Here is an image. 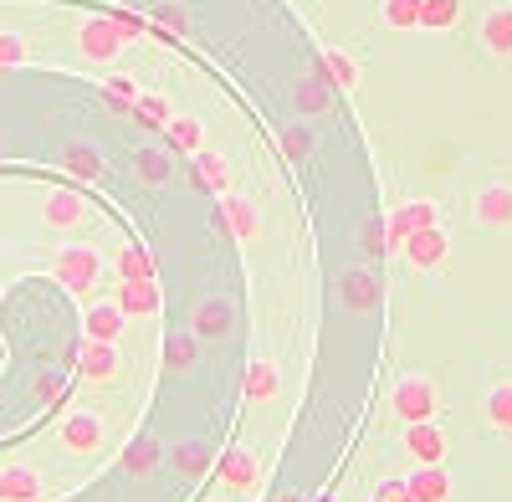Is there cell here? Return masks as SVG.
<instances>
[{
    "label": "cell",
    "mask_w": 512,
    "mask_h": 502,
    "mask_svg": "<svg viewBox=\"0 0 512 502\" xmlns=\"http://www.w3.org/2000/svg\"><path fill=\"white\" fill-rule=\"evenodd\" d=\"M221 482H226L231 492H251L256 482H262V462H256L251 446H231V451L221 456Z\"/></svg>",
    "instance_id": "5bb4252c"
},
{
    "label": "cell",
    "mask_w": 512,
    "mask_h": 502,
    "mask_svg": "<svg viewBox=\"0 0 512 502\" xmlns=\"http://www.w3.org/2000/svg\"><path fill=\"white\" fill-rule=\"evenodd\" d=\"M113 303L123 308V318H154V313H159V287H154V277L118 282V298H113Z\"/></svg>",
    "instance_id": "9a60e30c"
},
{
    "label": "cell",
    "mask_w": 512,
    "mask_h": 502,
    "mask_svg": "<svg viewBox=\"0 0 512 502\" xmlns=\"http://www.w3.org/2000/svg\"><path fill=\"white\" fill-rule=\"evenodd\" d=\"M26 57H31L26 36L21 31H0V67H21Z\"/></svg>",
    "instance_id": "836d02e7"
},
{
    "label": "cell",
    "mask_w": 512,
    "mask_h": 502,
    "mask_svg": "<svg viewBox=\"0 0 512 502\" xmlns=\"http://www.w3.org/2000/svg\"><path fill=\"white\" fill-rule=\"evenodd\" d=\"M164 134H169V144H180L190 154L205 149V129H200V118H190V113H175V118L164 123Z\"/></svg>",
    "instance_id": "cb8c5ba5"
},
{
    "label": "cell",
    "mask_w": 512,
    "mask_h": 502,
    "mask_svg": "<svg viewBox=\"0 0 512 502\" xmlns=\"http://www.w3.org/2000/svg\"><path fill=\"white\" fill-rule=\"evenodd\" d=\"M154 26L164 31V26H175V31H185L190 26V16L180 11V6H154Z\"/></svg>",
    "instance_id": "74e56055"
},
{
    "label": "cell",
    "mask_w": 512,
    "mask_h": 502,
    "mask_svg": "<svg viewBox=\"0 0 512 502\" xmlns=\"http://www.w3.org/2000/svg\"><path fill=\"white\" fill-rule=\"evenodd\" d=\"M52 272H57V282L67 292H93L98 287V272H103V251H93V246H62Z\"/></svg>",
    "instance_id": "7a4b0ae2"
},
{
    "label": "cell",
    "mask_w": 512,
    "mask_h": 502,
    "mask_svg": "<svg viewBox=\"0 0 512 502\" xmlns=\"http://www.w3.org/2000/svg\"><path fill=\"white\" fill-rule=\"evenodd\" d=\"M461 0H420V31H456Z\"/></svg>",
    "instance_id": "44dd1931"
},
{
    "label": "cell",
    "mask_w": 512,
    "mask_h": 502,
    "mask_svg": "<svg viewBox=\"0 0 512 502\" xmlns=\"http://www.w3.org/2000/svg\"><path fill=\"white\" fill-rule=\"evenodd\" d=\"M0 502H6V472H0Z\"/></svg>",
    "instance_id": "60d3db41"
},
{
    "label": "cell",
    "mask_w": 512,
    "mask_h": 502,
    "mask_svg": "<svg viewBox=\"0 0 512 502\" xmlns=\"http://www.w3.org/2000/svg\"><path fill=\"white\" fill-rule=\"evenodd\" d=\"M103 103L108 108H134L139 103V82L128 77V72H108L103 77Z\"/></svg>",
    "instance_id": "83f0119b"
},
{
    "label": "cell",
    "mask_w": 512,
    "mask_h": 502,
    "mask_svg": "<svg viewBox=\"0 0 512 502\" xmlns=\"http://www.w3.org/2000/svg\"><path fill=\"white\" fill-rule=\"evenodd\" d=\"M205 456H210L205 441H180V446H175V467H180L185 477H205Z\"/></svg>",
    "instance_id": "1f68e13d"
},
{
    "label": "cell",
    "mask_w": 512,
    "mask_h": 502,
    "mask_svg": "<svg viewBox=\"0 0 512 502\" xmlns=\"http://www.w3.org/2000/svg\"><path fill=\"white\" fill-rule=\"evenodd\" d=\"M400 251L410 257V267H420V272H436V267L451 257V236H446L441 226H425V231H415Z\"/></svg>",
    "instance_id": "4fadbf2b"
},
{
    "label": "cell",
    "mask_w": 512,
    "mask_h": 502,
    "mask_svg": "<svg viewBox=\"0 0 512 502\" xmlns=\"http://www.w3.org/2000/svg\"><path fill=\"white\" fill-rule=\"evenodd\" d=\"M139 277H154V262L144 246H123L118 251V282H139Z\"/></svg>",
    "instance_id": "f546056e"
},
{
    "label": "cell",
    "mask_w": 512,
    "mask_h": 502,
    "mask_svg": "<svg viewBox=\"0 0 512 502\" xmlns=\"http://www.w3.org/2000/svg\"><path fill=\"white\" fill-rule=\"evenodd\" d=\"M477 36H482V47H487L492 62H512V0H497V6H487Z\"/></svg>",
    "instance_id": "ba28073f"
},
{
    "label": "cell",
    "mask_w": 512,
    "mask_h": 502,
    "mask_svg": "<svg viewBox=\"0 0 512 502\" xmlns=\"http://www.w3.org/2000/svg\"><path fill=\"white\" fill-rule=\"evenodd\" d=\"M123 308L118 303H93L88 313H82V333H88V339H98V344H118L123 339Z\"/></svg>",
    "instance_id": "2e32d148"
},
{
    "label": "cell",
    "mask_w": 512,
    "mask_h": 502,
    "mask_svg": "<svg viewBox=\"0 0 512 502\" xmlns=\"http://www.w3.org/2000/svg\"><path fill=\"white\" fill-rule=\"evenodd\" d=\"M282 395V369H277V359H251L246 364V374H241V400L246 405H272Z\"/></svg>",
    "instance_id": "30bf717a"
},
{
    "label": "cell",
    "mask_w": 512,
    "mask_h": 502,
    "mask_svg": "<svg viewBox=\"0 0 512 502\" xmlns=\"http://www.w3.org/2000/svg\"><path fill=\"white\" fill-rule=\"evenodd\" d=\"M77 52L88 62H113L123 52V31L113 26V16H93L77 26Z\"/></svg>",
    "instance_id": "5b68a950"
},
{
    "label": "cell",
    "mask_w": 512,
    "mask_h": 502,
    "mask_svg": "<svg viewBox=\"0 0 512 502\" xmlns=\"http://www.w3.org/2000/svg\"><path fill=\"white\" fill-rule=\"evenodd\" d=\"M118 369H123L118 344L82 339V349H77V374H82V380H88V385H113V380H118Z\"/></svg>",
    "instance_id": "52a82bcc"
},
{
    "label": "cell",
    "mask_w": 512,
    "mask_h": 502,
    "mask_svg": "<svg viewBox=\"0 0 512 502\" xmlns=\"http://www.w3.org/2000/svg\"><path fill=\"white\" fill-rule=\"evenodd\" d=\"M379 26L415 31L420 26V0H379Z\"/></svg>",
    "instance_id": "603a6c76"
},
{
    "label": "cell",
    "mask_w": 512,
    "mask_h": 502,
    "mask_svg": "<svg viewBox=\"0 0 512 502\" xmlns=\"http://www.w3.org/2000/svg\"><path fill=\"white\" fill-rule=\"evenodd\" d=\"M103 415L98 410H72V415H62V431H57V441H62V451H72V456H93L98 446H103Z\"/></svg>",
    "instance_id": "277c9868"
},
{
    "label": "cell",
    "mask_w": 512,
    "mask_h": 502,
    "mask_svg": "<svg viewBox=\"0 0 512 502\" xmlns=\"http://www.w3.org/2000/svg\"><path fill=\"white\" fill-rule=\"evenodd\" d=\"M41 477L31 467H6V502H41Z\"/></svg>",
    "instance_id": "d4e9b609"
},
{
    "label": "cell",
    "mask_w": 512,
    "mask_h": 502,
    "mask_svg": "<svg viewBox=\"0 0 512 502\" xmlns=\"http://www.w3.org/2000/svg\"><path fill=\"white\" fill-rule=\"evenodd\" d=\"M323 103H328V82H318V77H313V82H303V88H297V108L318 113Z\"/></svg>",
    "instance_id": "d590c367"
},
{
    "label": "cell",
    "mask_w": 512,
    "mask_h": 502,
    "mask_svg": "<svg viewBox=\"0 0 512 502\" xmlns=\"http://www.w3.org/2000/svg\"><path fill=\"white\" fill-rule=\"evenodd\" d=\"M41 221L57 226V231H77L82 221H88V200H82V190H47V200H41Z\"/></svg>",
    "instance_id": "9c48e42d"
},
{
    "label": "cell",
    "mask_w": 512,
    "mask_h": 502,
    "mask_svg": "<svg viewBox=\"0 0 512 502\" xmlns=\"http://www.w3.org/2000/svg\"><path fill=\"white\" fill-rule=\"evenodd\" d=\"M405 487H410L415 502H446L451 497V472L446 467H415L405 477Z\"/></svg>",
    "instance_id": "ac0fdd59"
},
{
    "label": "cell",
    "mask_w": 512,
    "mask_h": 502,
    "mask_svg": "<svg viewBox=\"0 0 512 502\" xmlns=\"http://www.w3.org/2000/svg\"><path fill=\"white\" fill-rule=\"evenodd\" d=\"M425 226H441L436 200H405V205H395V211H390V221H384V241H390V251H400Z\"/></svg>",
    "instance_id": "3957f363"
},
{
    "label": "cell",
    "mask_w": 512,
    "mask_h": 502,
    "mask_svg": "<svg viewBox=\"0 0 512 502\" xmlns=\"http://www.w3.org/2000/svg\"><path fill=\"white\" fill-rule=\"evenodd\" d=\"M446 431L436 421H415L405 426V456H415V467H441L446 462Z\"/></svg>",
    "instance_id": "8fae6325"
},
{
    "label": "cell",
    "mask_w": 512,
    "mask_h": 502,
    "mask_svg": "<svg viewBox=\"0 0 512 502\" xmlns=\"http://www.w3.org/2000/svg\"><path fill=\"white\" fill-rule=\"evenodd\" d=\"M190 333H195V339H231V333H236V308H231L226 298H205V303H195V313H190Z\"/></svg>",
    "instance_id": "7c38bea8"
},
{
    "label": "cell",
    "mask_w": 512,
    "mask_h": 502,
    "mask_svg": "<svg viewBox=\"0 0 512 502\" xmlns=\"http://www.w3.org/2000/svg\"><path fill=\"white\" fill-rule=\"evenodd\" d=\"M113 26H118V31H123V41H134V36H139V31H144V21H139V16H134V11H118V16H113Z\"/></svg>",
    "instance_id": "f35d334b"
},
{
    "label": "cell",
    "mask_w": 512,
    "mask_h": 502,
    "mask_svg": "<svg viewBox=\"0 0 512 502\" xmlns=\"http://www.w3.org/2000/svg\"><path fill=\"white\" fill-rule=\"evenodd\" d=\"M472 221L482 231H512V185H482L472 195Z\"/></svg>",
    "instance_id": "8992f818"
},
{
    "label": "cell",
    "mask_w": 512,
    "mask_h": 502,
    "mask_svg": "<svg viewBox=\"0 0 512 502\" xmlns=\"http://www.w3.org/2000/svg\"><path fill=\"white\" fill-rule=\"evenodd\" d=\"M282 149H287V154L297 159V154H303V149H308V134H297V129H292V134H282Z\"/></svg>",
    "instance_id": "ab89813d"
},
{
    "label": "cell",
    "mask_w": 512,
    "mask_h": 502,
    "mask_svg": "<svg viewBox=\"0 0 512 502\" xmlns=\"http://www.w3.org/2000/svg\"><path fill=\"white\" fill-rule=\"evenodd\" d=\"M374 502H415V497H410L405 477H384V482L374 487Z\"/></svg>",
    "instance_id": "8d00e7d4"
},
{
    "label": "cell",
    "mask_w": 512,
    "mask_h": 502,
    "mask_svg": "<svg viewBox=\"0 0 512 502\" xmlns=\"http://www.w3.org/2000/svg\"><path fill=\"white\" fill-rule=\"evenodd\" d=\"M164 364L169 369H190L195 364V333H175V339L164 344Z\"/></svg>",
    "instance_id": "d6a6232c"
},
{
    "label": "cell",
    "mask_w": 512,
    "mask_h": 502,
    "mask_svg": "<svg viewBox=\"0 0 512 502\" xmlns=\"http://www.w3.org/2000/svg\"><path fill=\"white\" fill-rule=\"evenodd\" d=\"M482 410H487L492 431H512V380L492 385V390H487V400H482Z\"/></svg>",
    "instance_id": "484cf974"
},
{
    "label": "cell",
    "mask_w": 512,
    "mask_h": 502,
    "mask_svg": "<svg viewBox=\"0 0 512 502\" xmlns=\"http://www.w3.org/2000/svg\"><path fill=\"white\" fill-rule=\"evenodd\" d=\"M195 185H200V190L231 195V159L216 154V149H200V154H195Z\"/></svg>",
    "instance_id": "d6986e66"
},
{
    "label": "cell",
    "mask_w": 512,
    "mask_h": 502,
    "mask_svg": "<svg viewBox=\"0 0 512 502\" xmlns=\"http://www.w3.org/2000/svg\"><path fill=\"white\" fill-rule=\"evenodd\" d=\"M134 175H139L144 185H164V180H169V159H164V149H154V144L134 149Z\"/></svg>",
    "instance_id": "4316f807"
},
{
    "label": "cell",
    "mask_w": 512,
    "mask_h": 502,
    "mask_svg": "<svg viewBox=\"0 0 512 502\" xmlns=\"http://www.w3.org/2000/svg\"><path fill=\"white\" fill-rule=\"evenodd\" d=\"M390 410L400 415L405 426L436 421V415H441V385L431 380V374H400L395 390H390Z\"/></svg>",
    "instance_id": "6da1fadb"
},
{
    "label": "cell",
    "mask_w": 512,
    "mask_h": 502,
    "mask_svg": "<svg viewBox=\"0 0 512 502\" xmlns=\"http://www.w3.org/2000/svg\"><path fill=\"white\" fill-rule=\"evenodd\" d=\"M323 502H338V497H323Z\"/></svg>",
    "instance_id": "b9f144b4"
},
{
    "label": "cell",
    "mask_w": 512,
    "mask_h": 502,
    "mask_svg": "<svg viewBox=\"0 0 512 502\" xmlns=\"http://www.w3.org/2000/svg\"><path fill=\"white\" fill-rule=\"evenodd\" d=\"M154 462H159V446L149 441V436H139L134 446L123 451V472H134V477H144V472H154Z\"/></svg>",
    "instance_id": "4dcf8cb0"
},
{
    "label": "cell",
    "mask_w": 512,
    "mask_h": 502,
    "mask_svg": "<svg viewBox=\"0 0 512 502\" xmlns=\"http://www.w3.org/2000/svg\"><path fill=\"white\" fill-rule=\"evenodd\" d=\"M134 113H139L144 123H169V118H175V103L159 98V93H149V98H139V103H134Z\"/></svg>",
    "instance_id": "e575fe53"
},
{
    "label": "cell",
    "mask_w": 512,
    "mask_h": 502,
    "mask_svg": "<svg viewBox=\"0 0 512 502\" xmlns=\"http://www.w3.org/2000/svg\"><path fill=\"white\" fill-rule=\"evenodd\" d=\"M221 216H226V226H231L241 241H262V211H256V200L226 195V200H221Z\"/></svg>",
    "instance_id": "e0dca14e"
},
{
    "label": "cell",
    "mask_w": 512,
    "mask_h": 502,
    "mask_svg": "<svg viewBox=\"0 0 512 502\" xmlns=\"http://www.w3.org/2000/svg\"><path fill=\"white\" fill-rule=\"evenodd\" d=\"M62 164H67V175H77L82 185L103 180V159H98V149H88V144H72V149L62 154Z\"/></svg>",
    "instance_id": "7402d4cb"
},
{
    "label": "cell",
    "mask_w": 512,
    "mask_h": 502,
    "mask_svg": "<svg viewBox=\"0 0 512 502\" xmlns=\"http://www.w3.org/2000/svg\"><path fill=\"white\" fill-rule=\"evenodd\" d=\"M374 298H379V287H374V277H369V272H349V277H344V303H349L354 313L374 308Z\"/></svg>",
    "instance_id": "f1b7e54d"
},
{
    "label": "cell",
    "mask_w": 512,
    "mask_h": 502,
    "mask_svg": "<svg viewBox=\"0 0 512 502\" xmlns=\"http://www.w3.org/2000/svg\"><path fill=\"white\" fill-rule=\"evenodd\" d=\"M318 82H328V88H359V67H354V57H344L338 47H328V52L318 57Z\"/></svg>",
    "instance_id": "ffe728a7"
}]
</instances>
